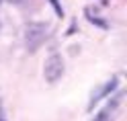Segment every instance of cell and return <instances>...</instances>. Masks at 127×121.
I'll return each instance as SVG.
<instances>
[{
  "label": "cell",
  "mask_w": 127,
  "mask_h": 121,
  "mask_svg": "<svg viewBox=\"0 0 127 121\" xmlns=\"http://www.w3.org/2000/svg\"><path fill=\"white\" fill-rule=\"evenodd\" d=\"M117 105H119V101H117V99H113V103H109L107 107H105V109H102V111L98 113V117L94 119V121H109V119H111L109 115H113V111L117 109Z\"/></svg>",
  "instance_id": "4"
},
{
  "label": "cell",
  "mask_w": 127,
  "mask_h": 121,
  "mask_svg": "<svg viewBox=\"0 0 127 121\" xmlns=\"http://www.w3.org/2000/svg\"><path fill=\"white\" fill-rule=\"evenodd\" d=\"M115 86H117V78H111L109 82H105V84H102V86L98 88L96 92H92V94H90V103H88V109H92V107H94V105H96L100 99H105L107 94H111V92L115 90Z\"/></svg>",
  "instance_id": "3"
},
{
  "label": "cell",
  "mask_w": 127,
  "mask_h": 121,
  "mask_svg": "<svg viewBox=\"0 0 127 121\" xmlns=\"http://www.w3.org/2000/svg\"><path fill=\"white\" fill-rule=\"evenodd\" d=\"M0 121H6V119H4V115H2V109H0Z\"/></svg>",
  "instance_id": "5"
},
{
  "label": "cell",
  "mask_w": 127,
  "mask_h": 121,
  "mask_svg": "<svg viewBox=\"0 0 127 121\" xmlns=\"http://www.w3.org/2000/svg\"><path fill=\"white\" fill-rule=\"evenodd\" d=\"M64 76V60L60 53H51L43 64V78L49 84H55Z\"/></svg>",
  "instance_id": "2"
},
{
  "label": "cell",
  "mask_w": 127,
  "mask_h": 121,
  "mask_svg": "<svg viewBox=\"0 0 127 121\" xmlns=\"http://www.w3.org/2000/svg\"><path fill=\"white\" fill-rule=\"evenodd\" d=\"M45 37H47V29L43 23H29L25 27V45L29 51H35L45 41Z\"/></svg>",
  "instance_id": "1"
},
{
  "label": "cell",
  "mask_w": 127,
  "mask_h": 121,
  "mask_svg": "<svg viewBox=\"0 0 127 121\" xmlns=\"http://www.w3.org/2000/svg\"><path fill=\"white\" fill-rule=\"evenodd\" d=\"M0 2H2V0H0Z\"/></svg>",
  "instance_id": "6"
}]
</instances>
